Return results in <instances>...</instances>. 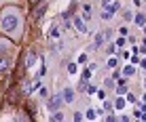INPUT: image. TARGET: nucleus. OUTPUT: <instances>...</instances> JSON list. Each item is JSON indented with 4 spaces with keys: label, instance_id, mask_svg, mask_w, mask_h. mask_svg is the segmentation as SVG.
Segmentation results:
<instances>
[{
    "label": "nucleus",
    "instance_id": "nucleus-10",
    "mask_svg": "<svg viewBox=\"0 0 146 122\" xmlns=\"http://www.w3.org/2000/svg\"><path fill=\"white\" fill-rule=\"evenodd\" d=\"M51 120H57V122H62V120H66V116H64L62 112H51Z\"/></svg>",
    "mask_w": 146,
    "mask_h": 122
},
{
    "label": "nucleus",
    "instance_id": "nucleus-24",
    "mask_svg": "<svg viewBox=\"0 0 146 122\" xmlns=\"http://www.w3.org/2000/svg\"><path fill=\"white\" fill-rule=\"evenodd\" d=\"M142 68H144V70H146V59H144V61H142Z\"/></svg>",
    "mask_w": 146,
    "mask_h": 122
},
{
    "label": "nucleus",
    "instance_id": "nucleus-7",
    "mask_svg": "<svg viewBox=\"0 0 146 122\" xmlns=\"http://www.w3.org/2000/svg\"><path fill=\"white\" fill-rule=\"evenodd\" d=\"M83 17L87 19V21L91 19V4H83Z\"/></svg>",
    "mask_w": 146,
    "mask_h": 122
},
{
    "label": "nucleus",
    "instance_id": "nucleus-18",
    "mask_svg": "<svg viewBox=\"0 0 146 122\" xmlns=\"http://www.w3.org/2000/svg\"><path fill=\"white\" fill-rule=\"evenodd\" d=\"M68 72L74 74V72H76V65H74V63H68Z\"/></svg>",
    "mask_w": 146,
    "mask_h": 122
},
{
    "label": "nucleus",
    "instance_id": "nucleus-23",
    "mask_svg": "<svg viewBox=\"0 0 146 122\" xmlns=\"http://www.w3.org/2000/svg\"><path fill=\"white\" fill-rule=\"evenodd\" d=\"M140 110H142V112H146V103H142V105H140Z\"/></svg>",
    "mask_w": 146,
    "mask_h": 122
},
{
    "label": "nucleus",
    "instance_id": "nucleus-25",
    "mask_svg": "<svg viewBox=\"0 0 146 122\" xmlns=\"http://www.w3.org/2000/svg\"><path fill=\"white\" fill-rule=\"evenodd\" d=\"M144 34H146V25H144Z\"/></svg>",
    "mask_w": 146,
    "mask_h": 122
},
{
    "label": "nucleus",
    "instance_id": "nucleus-19",
    "mask_svg": "<svg viewBox=\"0 0 146 122\" xmlns=\"http://www.w3.org/2000/svg\"><path fill=\"white\" fill-rule=\"evenodd\" d=\"M95 91H98V89H95V86H87V93H89V95H93Z\"/></svg>",
    "mask_w": 146,
    "mask_h": 122
},
{
    "label": "nucleus",
    "instance_id": "nucleus-16",
    "mask_svg": "<svg viewBox=\"0 0 146 122\" xmlns=\"http://www.w3.org/2000/svg\"><path fill=\"white\" fill-rule=\"evenodd\" d=\"M85 116H87L89 120H95V112L93 110H87V114H85Z\"/></svg>",
    "mask_w": 146,
    "mask_h": 122
},
{
    "label": "nucleus",
    "instance_id": "nucleus-26",
    "mask_svg": "<svg viewBox=\"0 0 146 122\" xmlns=\"http://www.w3.org/2000/svg\"><path fill=\"white\" fill-rule=\"evenodd\" d=\"M144 101H146V93H144Z\"/></svg>",
    "mask_w": 146,
    "mask_h": 122
},
{
    "label": "nucleus",
    "instance_id": "nucleus-4",
    "mask_svg": "<svg viewBox=\"0 0 146 122\" xmlns=\"http://www.w3.org/2000/svg\"><path fill=\"white\" fill-rule=\"evenodd\" d=\"M62 97H64V103H72V101H74V89L66 86V89L62 91Z\"/></svg>",
    "mask_w": 146,
    "mask_h": 122
},
{
    "label": "nucleus",
    "instance_id": "nucleus-12",
    "mask_svg": "<svg viewBox=\"0 0 146 122\" xmlns=\"http://www.w3.org/2000/svg\"><path fill=\"white\" fill-rule=\"evenodd\" d=\"M133 74H135V68H133V65H127V68L123 70V76H133Z\"/></svg>",
    "mask_w": 146,
    "mask_h": 122
},
{
    "label": "nucleus",
    "instance_id": "nucleus-1",
    "mask_svg": "<svg viewBox=\"0 0 146 122\" xmlns=\"http://www.w3.org/2000/svg\"><path fill=\"white\" fill-rule=\"evenodd\" d=\"M23 32H26V19L21 9L15 2L4 4L0 9V34L11 38L13 42H19L23 38Z\"/></svg>",
    "mask_w": 146,
    "mask_h": 122
},
{
    "label": "nucleus",
    "instance_id": "nucleus-5",
    "mask_svg": "<svg viewBox=\"0 0 146 122\" xmlns=\"http://www.w3.org/2000/svg\"><path fill=\"white\" fill-rule=\"evenodd\" d=\"M133 21H135V25H138V28H144V25H146V15H144V13H135Z\"/></svg>",
    "mask_w": 146,
    "mask_h": 122
},
{
    "label": "nucleus",
    "instance_id": "nucleus-3",
    "mask_svg": "<svg viewBox=\"0 0 146 122\" xmlns=\"http://www.w3.org/2000/svg\"><path fill=\"white\" fill-rule=\"evenodd\" d=\"M72 23H74V28H76L80 34H87V32H89V28H87V19H85V17H78V15H76V17L72 19Z\"/></svg>",
    "mask_w": 146,
    "mask_h": 122
},
{
    "label": "nucleus",
    "instance_id": "nucleus-15",
    "mask_svg": "<svg viewBox=\"0 0 146 122\" xmlns=\"http://www.w3.org/2000/svg\"><path fill=\"white\" fill-rule=\"evenodd\" d=\"M117 95H127V89H125V86H123V84H121V86H119V89H117Z\"/></svg>",
    "mask_w": 146,
    "mask_h": 122
},
{
    "label": "nucleus",
    "instance_id": "nucleus-20",
    "mask_svg": "<svg viewBox=\"0 0 146 122\" xmlns=\"http://www.w3.org/2000/svg\"><path fill=\"white\" fill-rule=\"evenodd\" d=\"M83 118H85V116L80 114V112H76V114H74V120H83Z\"/></svg>",
    "mask_w": 146,
    "mask_h": 122
},
{
    "label": "nucleus",
    "instance_id": "nucleus-14",
    "mask_svg": "<svg viewBox=\"0 0 146 122\" xmlns=\"http://www.w3.org/2000/svg\"><path fill=\"white\" fill-rule=\"evenodd\" d=\"M87 61H89L87 53H80V55H78V63H87Z\"/></svg>",
    "mask_w": 146,
    "mask_h": 122
},
{
    "label": "nucleus",
    "instance_id": "nucleus-2",
    "mask_svg": "<svg viewBox=\"0 0 146 122\" xmlns=\"http://www.w3.org/2000/svg\"><path fill=\"white\" fill-rule=\"evenodd\" d=\"M62 103H64V97H62V93H57V95H51L47 101V105H49V112H57L59 108H62Z\"/></svg>",
    "mask_w": 146,
    "mask_h": 122
},
{
    "label": "nucleus",
    "instance_id": "nucleus-17",
    "mask_svg": "<svg viewBox=\"0 0 146 122\" xmlns=\"http://www.w3.org/2000/svg\"><path fill=\"white\" fill-rule=\"evenodd\" d=\"M125 42H127V40H125V38H117V40H114V44H117V47H123Z\"/></svg>",
    "mask_w": 146,
    "mask_h": 122
},
{
    "label": "nucleus",
    "instance_id": "nucleus-11",
    "mask_svg": "<svg viewBox=\"0 0 146 122\" xmlns=\"http://www.w3.org/2000/svg\"><path fill=\"white\" fill-rule=\"evenodd\" d=\"M114 110H119V112L125 110V99H123V97H119L117 101H114Z\"/></svg>",
    "mask_w": 146,
    "mask_h": 122
},
{
    "label": "nucleus",
    "instance_id": "nucleus-13",
    "mask_svg": "<svg viewBox=\"0 0 146 122\" xmlns=\"http://www.w3.org/2000/svg\"><path fill=\"white\" fill-rule=\"evenodd\" d=\"M117 65H119L117 57H110V59H108V68H117Z\"/></svg>",
    "mask_w": 146,
    "mask_h": 122
},
{
    "label": "nucleus",
    "instance_id": "nucleus-21",
    "mask_svg": "<svg viewBox=\"0 0 146 122\" xmlns=\"http://www.w3.org/2000/svg\"><path fill=\"white\" fill-rule=\"evenodd\" d=\"M127 101H131V103H133V101H135V95H131V93H127Z\"/></svg>",
    "mask_w": 146,
    "mask_h": 122
},
{
    "label": "nucleus",
    "instance_id": "nucleus-9",
    "mask_svg": "<svg viewBox=\"0 0 146 122\" xmlns=\"http://www.w3.org/2000/svg\"><path fill=\"white\" fill-rule=\"evenodd\" d=\"M106 36H108V32L106 34H98V36H95V47H102V44L106 42V40H104Z\"/></svg>",
    "mask_w": 146,
    "mask_h": 122
},
{
    "label": "nucleus",
    "instance_id": "nucleus-6",
    "mask_svg": "<svg viewBox=\"0 0 146 122\" xmlns=\"http://www.w3.org/2000/svg\"><path fill=\"white\" fill-rule=\"evenodd\" d=\"M9 70V57H0V74H4Z\"/></svg>",
    "mask_w": 146,
    "mask_h": 122
},
{
    "label": "nucleus",
    "instance_id": "nucleus-22",
    "mask_svg": "<svg viewBox=\"0 0 146 122\" xmlns=\"http://www.w3.org/2000/svg\"><path fill=\"white\" fill-rule=\"evenodd\" d=\"M11 2H17V0H0V4H11Z\"/></svg>",
    "mask_w": 146,
    "mask_h": 122
},
{
    "label": "nucleus",
    "instance_id": "nucleus-27",
    "mask_svg": "<svg viewBox=\"0 0 146 122\" xmlns=\"http://www.w3.org/2000/svg\"><path fill=\"white\" fill-rule=\"evenodd\" d=\"M144 84H146V80H144Z\"/></svg>",
    "mask_w": 146,
    "mask_h": 122
},
{
    "label": "nucleus",
    "instance_id": "nucleus-8",
    "mask_svg": "<svg viewBox=\"0 0 146 122\" xmlns=\"http://www.w3.org/2000/svg\"><path fill=\"white\" fill-rule=\"evenodd\" d=\"M44 9H47V4H44V2H40V4H38V9H36V13H32V15H34V19H38L40 15L44 13Z\"/></svg>",
    "mask_w": 146,
    "mask_h": 122
}]
</instances>
